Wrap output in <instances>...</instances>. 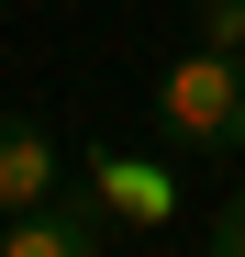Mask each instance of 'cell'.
<instances>
[{
  "label": "cell",
  "instance_id": "cell-1",
  "mask_svg": "<svg viewBox=\"0 0 245 257\" xmlns=\"http://www.w3.org/2000/svg\"><path fill=\"white\" fill-rule=\"evenodd\" d=\"M156 135L178 157H234L245 146V56L190 45L178 67H156Z\"/></svg>",
  "mask_w": 245,
  "mask_h": 257
},
{
  "label": "cell",
  "instance_id": "cell-2",
  "mask_svg": "<svg viewBox=\"0 0 245 257\" xmlns=\"http://www.w3.org/2000/svg\"><path fill=\"white\" fill-rule=\"evenodd\" d=\"M90 201L122 212V224H178V179L156 157H122V146H90Z\"/></svg>",
  "mask_w": 245,
  "mask_h": 257
},
{
  "label": "cell",
  "instance_id": "cell-3",
  "mask_svg": "<svg viewBox=\"0 0 245 257\" xmlns=\"http://www.w3.org/2000/svg\"><path fill=\"white\" fill-rule=\"evenodd\" d=\"M100 224H112L100 201H34V212L0 224V257H112Z\"/></svg>",
  "mask_w": 245,
  "mask_h": 257
},
{
  "label": "cell",
  "instance_id": "cell-4",
  "mask_svg": "<svg viewBox=\"0 0 245 257\" xmlns=\"http://www.w3.org/2000/svg\"><path fill=\"white\" fill-rule=\"evenodd\" d=\"M34 201H56V146H45V123L0 112V212H34Z\"/></svg>",
  "mask_w": 245,
  "mask_h": 257
},
{
  "label": "cell",
  "instance_id": "cell-5",
  "mask_svg": "<svg viewBox=\"0 0 245 257\" xmlns=\"http://www.w3.org/2000/svg\"><path fill=\"white\" fill-rule=\"evenodd\" d=\"M190 34L223 45V56H245V0H190Z\"/></svg>",
  "mask_w": 245,
  "mask_h": 257
},
{
  "label": "cell",
  "instance_id": "cell-6",
  "mask_svg": "<svg viewBox=\"0 0 245 257\" xmlns=\"http://www.w3.org/2000/svg\"><path fill=\"white\" fill-rule=\"evenodd\" d=\"M200 257H245V190H234V201L212 212V246H200Z\"/></svg>",
  "mask_w": 245,
  "mask_h": 257
}]
</instances>
